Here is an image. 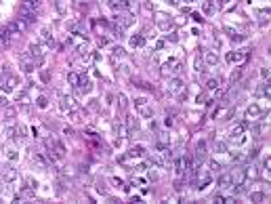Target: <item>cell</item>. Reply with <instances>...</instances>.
<instances>
[{
  "label": "cell",
  "mask_w": 271,
  "mask_h": 204,
  "mask_svg": "<svg viewBox=\"0 0 271 204\" xmlns=\"http://www.w3.org/2000/svg\"><path fill=\"white\" fill-rule=\"evenodd\" d=\"M17 15H19L25 23H34L36 21V8H32L29 4H25V2H21L19 7H17Z\"/></svg>",
  "instance_id": "obj_1"
},
{
  "label": "cell",
  "mask_w": 271,
  "mask_h": 204,
  "mask_svg": "<svg viewBox=\"0 0 271 204\" xmlns=\"http://www.w3.org/2000/svg\"><path fill=\"white\" fill-rule=\"evenodd\" d=\"M40 40H42V44H44V49L55 46V40H53V34L49 32V28H42L40 30Z\"/></svg>",
  "instance_id": "obj_2"
},
{
  "label": "cell",
  "mask_w": 271,
  "mask_h": 204,
  "mask_svg": "<svg viewBox=\"0 0 271 204\" xmlns=\"http://www.w3.org/2000/svg\"><path fill=\"white\" fill-rule=\"evenodd\" d=\"M29 55H32V59H42V55H44V46H40V44H29Z\"/></svg>",
  "instance_id": "obj_3"
},
{
  "label": "cell",
  "mask_w": 271,
  "mask_h": 204,
  "mask_svg": "<svg viewBox=\"0 0 271 204\" xmlns=\"http://www.w3.org/2000/svg\"><path fill=\"white\" fill-rule=\"evenodd\" d=\"M156 17H158V25H160V30H162V32H166V30L170 28V25H173V21L168 19V15H164V13H158Z\"/></svg>",
  "instance_id": "obj_4"
},
{
  "label": "cell",
  "mask_w": 271,
  "mask_h": 204,
  "mask_svg": "<svg viewBox=\"0 0 271 204\" xmlns=\"http://www.w3.org/2000/svg\"><path fill=\"white\" fill-rule=\"evenodd\" d=\"M32 162H36V166H38V169H46V166H49V162L44 160V158H42V154L40 152H32Z\"/></svg>",
  "instance_id": "obj_5"
},
{
  "label": "cell",
  "mask_w": 271,
  "mask_h": 204,
  "mask_svg": "<svg viewBox=\"0 0 271 204\" xmlns=\"http://www.w3.org/2000/svg\"><path fill=\"white\" fill-rule=\"evenodd\" d=\"M269 93H271L269 80H263V84H258V89L254 91V95H257V97H269Z\"/></svg>",
  "instance_id": "obj_6"
},
{
  "label": "cell",
  "mask_w": 271,
  "mask_h": 204,
  "mask_svg": "<svg viewBox=\"0 0 271 204\" xmlns=\"http://www.w3.org/2000/svg\"><path fill=\"white\" fill-rule=\"evenodd\" d=\"M236 86H233V89H229V91H227V95H225V97H223V101H221V105L225 107V105H229L231 101H233V97H236Z\"/></svg>",
  "instance_id": "obj_7"
},
{
  "label": "cell",
  "mask_w": 271,
  "mask_h": 204,
  "mask_svg": "<svg viewBox=\"0 0 271 204\" xmlns=\"http://www.w3.org/2000/svg\"><path fill=\"white\" fill-rule=\"evenodd\" d=\"M246 116H248V118H257V116H263V114H261V107H258L257 103H252V105L246 110Z\"/></svg>",
  "instance_id": "obj_8"
},
{
  "label": "cell",
  "mask_w": 271,
  "mask_h": 204,
  "mask_svg": "<svg viewBox=\"0 0 271 204\" xmlns=\"http://www.w3.org/2000/svg\"><path fill=\"white\" fill-rule=\"evenodd\" d=\"M246 59V53H227V61H236V63H242Z\"/></svg>",
  "instance_id": "obj_9"
},
{
  "label": "cell",
  "mask_w": 271,
  "mask_h": 204,
  "mask_svg": "<svg viewBox=\"0 0 271 204\" xmlns=\"http://www.w3.org/2000/svg\"><path fill=\"white\" fill-rule=\"evenodd\" d=\"M204 61L208 65H216V61H219V57H216V53H212V51H208L206 55H204Z\"/></svg>",
  "instance_id": "obj_10"
},
{
  "label": "cell",
  "mask_w": 271,
  "mask_h": 204,
  "mask_svg": "<svg viewBox=\"0 0 271 204\" xmlns=\"http://www.w3.org/2000/svg\"><path fill=\"white\" fill-rule=\"evenodd\" d=\"M202 11H204V15H212L216 11L215 8V4H212V0H206L204 4H202Z\"/></svg>",
  "instance_id": "obj_11"
},
{
  "label": "cell",
  "mask_w": 271,
  "mask_h": 204,
  "mask_svg": "<svg viewBox=\"0 0 271 204\" xmlns=\"http://www.w3.org/2000/svg\"><path fill=\"white\" fill-rule=\"evenodd\" d=\"M208 183H210V175H204V177H200L198 179V190H204V187H208Z\"/></svg>",
  "instance_id": "obj_12"
},
{
  "label": "cell",
  "mask_w": 271,
  "mask_h": 204,
  "mask_svg": "<svg viewBox=\"0 0 271 204\" xmlns=\"http://www.w3.org/2000/svg\"><path fill=\"white\" fill-rule=\"evenodd\" d=\"M168 89H170L173 93H179L181 89H183V82H181L179 78H174V80H170V86H168Z\"/></svg>",
  "instance_id": "obj_13"
},
{
  "label": "cell",
  "mask_w": 271,
  "mask_h": 204,
  "mask_svg": "<svg viewBox=\"0 0 271 204\" xmlns=\"http://www.w3.org/2000/svg\"><path fill=\"white\" fill-rule=\"evenodd\" d=\"M145 154V148H143V145H135V148L130 149V154L128 156H132V158H139V156H143Z\"/></svg>",
  "instance_id": "obj_14"
},
{
  "label": "cell",
  "mask_w": 271,
  "mask_h": 204,
  "mask_svg": "<svg viewBox=\"0 0 271 204\" xmlns=\"http://www.w3.org/2000/svg\"><path fill=\"white\" fill-rule=\"evenodd\" d=\"M231 185V175H221L219 177V187H229Z\"/></svg>",
  "instance_id": "obj_15"
},
{
  "label": "cell",
  "mask_w": 271,
  "mask_h": 204,
  "mask_svg": "<svg viewBox=\"0 0 271 204\" xmlns=\"http://www.w3.org/2000/svg\"><path fill=\"white\" fill-rule=\"evenodd\" d=\"M13 23H15V28L19 30V34H21V32H25V30H28V25H29V23H25L21 17H17V21H13Z\"/></svg>",
  "instance_id": "obj_16"
},
{
  "label": "cell",
  "mask_w": 271,
  "mask_h": 204,
  "mask_svg": "<svg viewBox=\"0 0 271 204\" xmlns=\"http://www.w3.org/2000/svg\"><path fill=\"white\" fill-rule=\"evenodd\" d=\"M145 44V38L143 36H132L130 38V46H143Z\"/></svg>",
  "instance_id": "obj_17"
},
{
  "label": "cell",
  "mask_w": 271,
  "mask_h": 204,
  "mask_svg": "<svg viewBox=\"0 0 271 204\" xmlns=\"http://www.w3.org/2000/svg\"><path fill=\"white\" fill-rule=\"evenodd\" d=\"M215 152L225 154V152H227V143H225V141H216V143H215Z\"/></svg>",
  "instance_id": "obj_18"
},
{
  "label": "cell",
  "mask_w": 271,
  "mask_h": 204,
  "mask_svg": "<svg viewBox=\"0 0 271 204\" xmlns=\"http://www.w3.org/2000/svg\"><path fill=\"white\" fill-rule=\"evenodd\" d=\"M67 80H70V82H72L74 86L80 84V76H78V74H74V72H72V74H67Z\"/></svg>",
  "instance_id": "obj_19"
},
{
  "label": "cell",
  "mask_w": 271,
  "mask_h": 204,
  "mask_svg": "<svg viewBox=\"0 0 271 204\" xmlns=\"http://www.w3.org/2000/svg\"><path fill=\"white\" fill-rule=\"evenodd\" d=\"M25 185H28L29 190H34V191H36V187H38V181H36V179H32V177H25Z\"/></svg>",
  "instance_id": "obj_20"
},
{
  "label": "cell",
  "mask_w": 271,
  "mask_h": 204,
  "mask_svg": "<svg viewBox=\"0 0 271 204\" xmlns=\"http://www.w3.org/2000/svg\"><path fill=\"white\" fill-rule=\"evenodd\" d=\"M4 179H7V181H15V179H17V173H15L13 169H7V173H4Z\"/></svg>",
  "instance_id": "obj_21"
},
{
  "label": "cell",
  "mask_w": 271,
  "mask_h": 204,
  "mask_svg": "<svg viewBox=\"0 0 271 204\" xmlns=\"http://www.w3.org/2000/svg\"><path fill=\"white\" fill-rule=\"evenodd\" d=\"M80 84H82V91L84 93H88L90 89H93V82H90V80H80Z\"/></svg>",
  "instance_id": "obj_22"
},
{
  "label": "cell",
  "mask_w": 271,
  "mask_h": 204,
  "mask_svg": "<svg viewBox=\"0 0 271 204\" xmlns=\"http://www.w3.org/2000/svg\"><path fill=\"white\" fill-rule=\"evenodd\" d=\"M206 86H208V89H210V91H215V89H216V86H219V80H216V78H210V80H208V82H206Z\"/></svg>",
  "instance_id": "obj_23"
},
{
  "label": "cell",
  "mask_w": 271,
  "mask_h": 204,
  "mask_svg": "<svg viewBox=\"0 0 271 204\" xmlns=\"http://www.w3.org/2000/svg\"><path fill=\"white\" fill-rule=\"evenodd\" d=\"M240 76H242V70H236L233 74H231V82H233V84H237V80H240Z\"/></svg>",
  "instance_id": "obj_24"
},
{
  "label": "cell",
  "mask_w": 271,
  "mask_h": 204,
  "mask_svg": "<svg viewBox=\"0 0 271 204\" xmlns=\"http://www.w3.org/2000/svg\"><path fill=\"white\" fill-rule=\"evenodd\" d=\"M46 105H49V99H46V97H38V107H40V110H44Z\"/></svg>",
  "instance_id": "obj_25"
},
{
  "label": "cell",
  "mask_w": 271,
  "mask_h": 204,
  "mask_svg": "<svg viewBox=\"0 0 271 204\" xmlns=\"http://www.w3.org/2000/svg\"><path fill=\"white\" fill-rule=\"evenodd\" d=\"M242 158H244L242 152H231V160L233 162H242Z\"/></svg>",
  "instance_id": "obj_26"
},
{
  "label": "cell",
  "mask_w": 271,
  "mask_h": 204,
  "mask_svg": "<svg viewBox=\"0 0 271 204\" xmlns=\"http://www.w3.org/2000/svg\"><path fill=\"white\" fill-rule=\"evenodd\" d=\"M263 194H261V191H254V194H250V200H254V202H261V200H263Z\"/></svg>",
  "instance_id": "obj_27"
},
{
  "label": "cell",
  "mask_w": 271,
  "mask_h": 204,
  "mask_svg": "<svg viewBox=\"0 0 271 204\" xmlns=\"http://www.w3.org/2000/svg\"><path fill=\"white\" fill-rule=\"evenodd\" d=\"M210 170H212V173H219V170H221V164H219L216 160H212L210 162Z\"/></svg>",
  "instance_id": "obj_28"
},
{
  "label": "cell",
  "mask_w": 271,
  "mask_h": 204,
  "mask_svg": "<svg viewBox=\"0 0 271 204\" xmlns=\"http://www.w3.org/2000/svg\"><path fill=\"white\" fill-rule=\"evenodd\" d=\"M141 114H143V116H147V118H151V116H153V112L149 110V107H145V105H141Z\"/></svg>",
  "instance_id": "obj_29"
},
{
  "label": "cell",
  "mask_w": 271,
  "mask_h": 204,
  "mask_svg": "<svg viewBox=\"0 0 271 204\" xmlns=\"http://www.w3.org/2000/svg\"><path fill=\"white\" fill-rule=\"evenodd\" d=\"M118 101H120V107H122V110H126V97L122 95V93L118 95Z\"/></svg>",
  "instance_id": "obj_30"
},
{
  "label": "cell",
  "mask_w": 271,
  "mask_h": 204,
  "mask_svg": "<svg viewBox=\"0 0 271 204\" xmlns=\"http://www.w3.org/2000/svg\"><path fill=\"white\" fill-rule=\"evenodd\" d=\"M202 65H204V61H202V57L198 55V57H195V70L200 72V70H202Z\"/></svg>",
  "instance_id": "obj_31"
},
{
  "label": "cell",
  "mask_w": 271,
  "mask_h": 204,
  "mask_svg": "<svg viewBox=\"0 0 271 204\" xmlns=\"http://www.w3.org/2000/svg\"><path fill=\"white\" fill-rule=\"evenodd\" d=\"M114 57H124V49L116 46V49H114Z\"/></svg>",
  "instance_id": "obj_32"
},
{
  "label": "cell",
  "mask_w": 271,
  "mask_h": 204,
  "mask_svg": "<svg viewBox=\"0 0 271 204\" xmlns=\"http://www.w3.org/2000/svg\"><path fill=\"white\" fill-rule=\"evenodd\" d=\"M135 103H137V107H141V105H145V103H147V99L145 97H139V99H135Z\"/></svg>",
  "instance_id": "obj_33"
},
{
  "label": "cell",
  "mask_w": 271,
  "mask_h": 204,
  "mask_svg": "<svg viewBox=\"0 0 271 204\" xmlns=\"http://www.w3.org/2000/svg\"><path fill=\"white\" fill-rule=\"evenodd\" d=\"M261 76H263V80H269V70L263 67V70H261Z\"/></svg>",
  "instance_id": "obj_34"
},
{
  "label": "cell",
  "mask_w": 271,
  "mask_h": 204,
  "mask_svg": "<svg viewBox=\"0 0 271 204\" xmlns=\"http://www.w3.org/2000/svg\"><path fill=\"white\" fill-rule=\"evenodd\" d=\"M7 137H8V139H13V137H15V128H13V126L7 128Z\"/></svg>",
  "instance_id": "obj_35"
},
{
  "label": "cell",
  "mask_w": 271,
  "mask_h": 204,
  "mask_svg": "<svg viewBox=\"0 0 271 204\" xmlns=\"http://www.w3.org/2000/svg\"><path fill=\"white\" fill-rule=\"evenodd\" d=\"M204 101H206V95H204V93H200V95H198V99H195V103H204Z\"/></svg>",
  "instance_id": "obj_36"
},
{
  "label": "cell",
  "mask_w": 271,
  "mask_h": 204,
  "mask_svg": "<svg viewBox=\"0 0 271 204\" xmlns=\"http://www.w3.org/2000/svg\"><path fill=\"white\" fill-rule=\"evenodd\" d=\"M7 156H8V160H15V158H17V152H13V149H11Z\"/></svg>",
  "instance_id": "obj_37"
},
{
  "label": "cell",
  "mask_w": 271,
  "mask_h": 204,
  "mask_svg": "<svg viewBox=\"0 0 271 204\" xmlns=\"http://www.w3.org/2000/svg\"><path fill=\"white\" fill-rule=\"evenodd\" d=\"M191 17H194V19H195V21H198V23H200V21H202V19H204V17H202V15H200V13H194V15H191Z\"/></svg>",
  "instance_id": "obj_38"
},
{
  "label": "cell",
  "mask_w": 271,
  "mask_h": 204,
  "mask_svg": "<svg viewBox=\"0 0 271 204\" xmlns=\"http://www.w3.org/2000/svg\"><path fill=\"white\" fill-rule=\"evenodd\" d=\"M215 202H225V196H221V194H216V196H215Z\"/></svg>",
  "instance_id": "obj_39"
},
{
  "label": "cell",
  "mask_w": 271,
  "mask_h": 204,
  "mask_svg": "<svg viewBox=\"0 0 271 204\" xmlns=\"http://www.w3.org/2000/svg\"><path fill=\"white\" fill-rule=\"evenodd\" d=\"M149 179H151V181H158V173H149Z\"/></svg>",
  "instance_id": "obj_40"
},
{
  "label": "cell",
  "mask_w": 271,
  "mask_h": 204,
  "mask_svg": "<svg viewBox=\"0 0 271 204\" xmlns=\"http://www.w3.org/2000/svg\"><path fill=\"white\" fill-rule=\"evenodd\" d=\"M111 183H114V185H118V187H120V185H122V181H120V179H116V177L111 179Z\"/></svg>",
  "instance_id": "obj_41"
},
{
  "label": "cell",
  "mask_w": 271,
  "mask_h": 204,
  "mask_svg": "<svg viewBox=\"0 0 271 204\" xmlns=\"http://www.w3.org/2000/svg\"><path fill=\"white\" fill-rule=\"evenodd\" d=\"M2 46H7V44H4V40H2V36H0V49H2Z\"/></svg>",
  "instance_id": "obj_42"
},
{
  "label": "cell",
  "mask_w": 271,
  "mask_h": 204,
  "mask_svg": "<svg viewBox=\"0 0 271 204\" xmlns=\"http://www.w3.org/2000/svg\"><path fill=\"white\" fill-rule=\"evenodd\" d=\"M0 191H2V181H0Z\"/></svg>",
  "instance_id": "obj_43"
}]
</instances>
